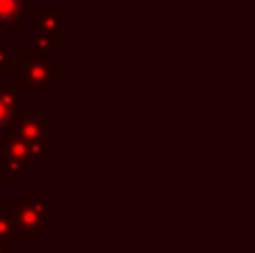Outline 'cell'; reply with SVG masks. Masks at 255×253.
Segmentation results:
<instances>
[{
	"instance_id": "obj_1",
	"label": "cell",
	"mask_w": 255,
	"mask_h": 253,
	"mask_svg": "<svg viewBox=\"0 0 255 253\" xmlns=\"http://www.w3.org/2000/svg\"><path fill=\"white\" fill-rule=\"evenodd\" d=\"M25 0H0V20H13L20 16Z\"/></svg>"
},
{
	"instance_id": "obj_2",
	"label": "cell",
	"mask_w": 255,
	"mask_h": 253,
	"mask_svg": "<svg viewBox=\"0 0 255 253\" xmlns=\"http://www.w3.org/2000/svg\"><path fill=\"white\" fill-rule=\"evenodd\" d=\"M7 115H9V103L4 101L2 97H0V124H2V121L7 119Z\"/></svg>"
}]
</instances>
